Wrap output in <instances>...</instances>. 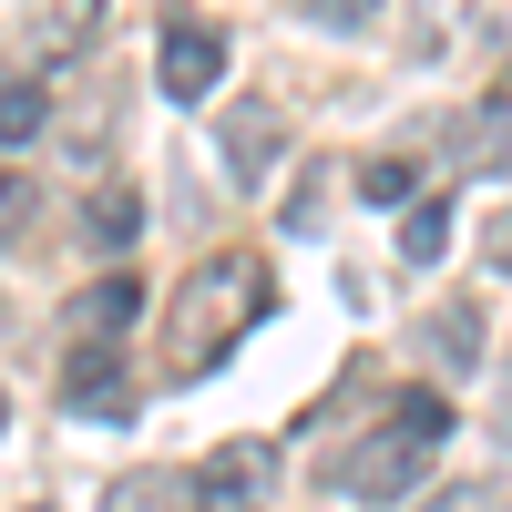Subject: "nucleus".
Segmentation results:
<instances>
[{
  "instance_id": "obj_1",
  "label": "nucleus",
  "mask_w": 512,
  "mask_h": 512,
  "mask_svg": "<svg viewBox=\"0 0 512 512\" xmlns=\"http://www.w3.org/2000/svg\"><path fill=\"white\" fill-rule=\"evenodd\" d=\"M277 308V277H267V256L256 246H216V256H195L185 287H175V369L205 379L236 338Z\"/></svg>"
},
{
  "instance_id": "obj_2",
  "label": "nucleus",
  "mask_w": 512,
  "mask_h": 512,
  "mask_svg": "<svg viewBox=\"0 0 512 512\" xmlns=\"http://www.w3.org/2000/svg\"><path fill=\"white\" fill-rule=\"evenodd\" d=\"M451 441V400L441 390H400L390 400V420L349 451V492L359 502H400V492H420V472H431V451Z\"/></svg>"
},
{
  "instance_id": "obj_3",
  "label": "nucleus",
  "mask_w": 512,
  "mask_h": 512,
  "mask_svg": "<svg viewBox=\"0 0 512 512\" xmlns=\"http://www.w3.org/2000/svg\"><path fill=\"white\" fill-rule=\"evenodd\" d=\"M277 492V451L267 441H216L195 461V512H267Z\"/></svg>"
},
{
  "instance_id": "obj_4",
  "label": "nucleus",
  "mask_w": 512,
  "mask_h": 512,
  "mask_svg": "<svg viewBox=\"0 0 512 512\" xmlns=\"http://www.w3.org/2000/svg\"><path fill=\"white\" fill-rule=\"evenodd\" d=\"M154 72H164V93H175V103H205V93H216V72H226V31H216V21H164Z\"/></svg>"
},
{
  "instance_id": "obj_5",
  "label": "nucleus",
  "mask_w": 512,
  "mask_h": 512,
  "mask_svg": "<svg viewBox=\"0 0 512 512\" xmlns=\"http://www.w3.org/2000/svg\"><path fill=\"white\" fill-rule=\"evenodd\" d=\"M62 410H72V420H134L123 349H72V359H62Z\"/></svg>"
},
{
  "instance_id": "obj_6",
  "label": "nucleus",
  "mask_w": 512,
  "mask_h": 512,
  "mask_svg": "<svg viewBox=\"0 0 512 512\" xmlns=\"http://www.w3.org/2000/svg\"><path fill=\"white\" fill-rule=\"evenodd\" d=\"M134 308H144V287H134V277H93V287L62 308V338H72V349H113V328L134 318Z\"/></svg>"
},
{
  "instance_id": "obj_7",
  "label": "nucleus",
  "mask_w": 512,
  "mask_h": 512,
  "mask_svg": "<svg viewBox=\"0 0 512 512\" xmlns=\"http://www.w3.org/2000/svg\"><path fill=\"white\" fill-rule=\"evenodd\" d=\"M287 154V123L267 103H236L226 113V164H236V185H267V164Z\"/></svg>"
},
{
  "instance_id": "obj_8",
  "label": "nucleus",
  "mask_w": 512,
  "mask_h": 512,
  "mask_svg": "<svg viewBox=\"0 0 512 512\" xmlns=\"http://www.w3.org/2000/svg\"><path fill=\"white\" fill-rule=\"evenodd\" d=\"M441 246H451V205L431 195V205H410V216H400V256H420V267H431Z\"/></svg>"
},
{
  "instance_id": "obj_9",
  "label": "nucleus",
  "mask_w": 512,
  "mask_h": 512,
  "mask_svg": "<svg viewBox=\"0 0 512 512\" xmlns=\"http://www.w3.org/2000/svg\"><path fill=\"white\" fill-rule=\"evenodd\" d=\"M410 185H420V164H400V154L359 164V195H369V205H400V216H410Z\"/></svg>"
},
{
  "instance_id": "obj_10",
  "label": "nucleus",
  "mask_w": 512,
  "mask_h": 512,
  "mask_svg": "<svg viewBox=\"0 0 512 512\" xmlns=\"http://www.w3.org/2000/svg\"><path fill=\"white\" fill-rule=\"evenodd\" d=\"M113 502H123V512H164V502H195V482H185V472H134Z\"/></svg>"
},
{
  "instance_id": "obj_11",
  "label": "nucleus",
  "mask_w": 512,
  "mask_h": 512,
  "mask_svg": "<svg viewBox=\"0 0 512 512\" xmlns=\"http://www.w3.org/2000/svg\"><path fill=\"white\" fill-rule=\"evenodd\" d=\"M41 123H52V103H41L31 82H11V93H0V144H31Z\"/></svg>"
},
{
  "instance_id": "obj_12",
  "label": "nucleus",
  "mask_w": 512,
  "mask_h": 512,
  "mask_svg": "<svg viewBox=\"0 0 512 512\" xmlns=\"http://www.w3.org/2000/svg\"><path fill=\"white\" fill-rule=\"evenodd\" d=\"M134 226H144V205L123 195V185H113V195H93V236H103V246H134Z\"/></svg>"
},
{
  "instance_id": "obj_13",
  "label": "nucleus",
  "mask_w": 512,
  "mask_h": 512,
  "mask_svg": "<svg viewBox=\"0 0 512 512\" xmlns=\"http://www.w3.org/2000/svg\"><path fill=\"white\" fill-rule=\"evenodd\" d=\"M441 359H451V369L482 359V318H472V308H441Z\"/></svg>"
},
{
  "instance_id": "obj_14",
  "label": "nucleus",
  "mask_w": 512,
  "mask_h": 512,
  "mask_svg": "<svg viewBox=\"0 0 512 512\" xmlns=\"http://www.w3.org/2000/svg\"><path fill=\"white\" fill-rule=\"evenodd\" d=\"M31 226V175H0V246Z\"/></svg>"
},
{
  "instance_id": "obj_15",
  "label": "nucleus",
  "mask_w": 512,
  "mask_h": 512,
  "mask_svg": "<svg viewBox=\"0 0 512 512\" xmlns=\"http://www.w3.org/2000/svg\"><path fill=\"white\" fill-rule=\"evenodd\" d=\"M431 512H492V492H482V482H461V492H441Z\"/></svg>"
},
{
  "instance_id": "obj_16",
  "label": "nucleus",
  "mask_w": 512,
  "mask_h": 512,
  "mask_svg": "<svg viewBox=\"0 0 512 512\" xmlns=\"http://www.w3.org/2000/svg\"><path fill=\"white\" fill-rule=\"evenodd\" d=\"M492 267L512 277V205H502V216H492Z\"/></svg>"
},
{
  "instance_id": "obj_17",
  "label": "nucleus",
  "mask_w": 512,
  "mask_h": 512,
  "mask_svg": "<svg viewBox=\"0 0 512 512\" xmlns=\"http://www.w3.org/2000/svg\"><path fill=\"white\" fill-rule=\"evenodd\" d=\"M0 420H11V400H0Z\"/></svg>"
},
{
  "instance_id": "obj_18",
  "label": "nucleus",
  "mask_w": 512,
  "mask_h": 512,
  "mask_svg": "<svg viewBox=\"0 0 512 512\" xmlns=\"http://www.w3.org/2000/svg\"><path fill=\"white\" fill-rule=\"evenodd\" d=\"M41 512H52V502H41Z\"/></svg>"
}]
</instances>
